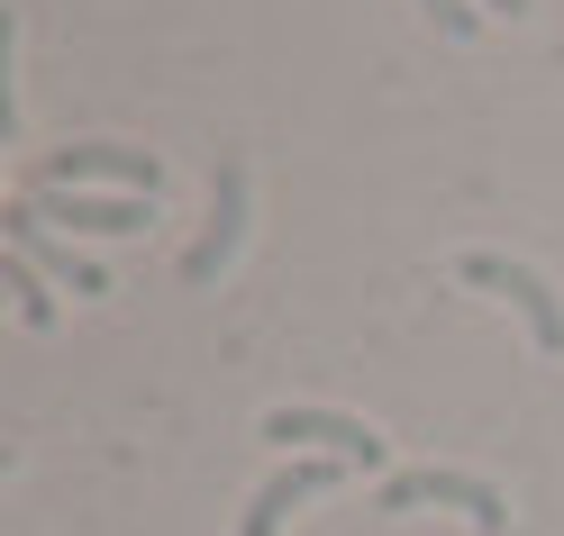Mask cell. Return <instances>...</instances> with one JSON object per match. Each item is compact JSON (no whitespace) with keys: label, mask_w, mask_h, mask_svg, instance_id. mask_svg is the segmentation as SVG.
Wrapping results in <instances>:
<instances>
[{"label":"cell","mask_w":564,"mask_h":536,"mask_svg":"<svg viewBox=\"0 0 564 536\" xmlns=\"http://www.w3.org/2000/svg\"><path fill=\"white\" fill-rule=\"evenodd\" d=\"M465 510L482 536H510V500L491 491L482 473H455V463H401V473H382V491H373V510L382 518H401V510Z\"/></svg>","instance_id":"cell-1"},{"label":"cell","mask_w":564,"mask_h":536,"mask_svg":"<svg viewBox=\"0 0 564 536\" xmlns=\"http://www.w3.org/2000/svg\"><path fill=\"white\" fill-rule=\"evenodd\" d=\"M28 192H137V200H155L164 164L147 146H55L37 173H28Z\"/></svg>","instance_id":"cell-2"},{"label":"cell","mask_w":564,"mask_h":536,"mask_svg":"<svg viewBox=\"0 0 564 536\" xmlns=\"http://www.w3.org/2000/svg\"><path fill=\"white\" fill-rule=\"evenodd\" d=\"M256 437L282 446V455H328V463H346V473H373V463L392 455L365 418H346V409H264Z\"/></svg>","instance_id":"cell-3"},{"label":"cell","mask_w":564,"mask_h":536,"mask_svg":"<svg viewBox=\"0 0 564 536\" xmlns=\"http://www.w3.org/2000/svg\"><path fill=\"white\" fill-rule=\"evenodd\" d=\"M455 273L474 282V292H501L519 318H528V337H538V354H564V300H555V282L538 264H519V255H455Z\"/></svg>","instance_id":"cell-4"},{"label":"cell","mask_w":564,"mask_h":536,"mask_svg":"<svg viewBox=\"0 0 564 536\" xmlns=\"http://www.w3.org/2000/svg\"><path fill=\"white\" fill-rule=\"evenodd\" d=\"M0 228H10V245H19V255L37 264L46 282H55V292H83V300H100V292H110V273H100L74 237H55V228L37 219V200H10V219H0Z\"/></svg>","instance_id":"cell-5"},{"label":"cell","mask_w":564,"mask_h":536,"mask_svg":"<svg viewBox=\"0 0 564 536\" xmlns=\"http://www.w3.org/2000/svg\"><path fill=\"white\" fill-rule=\"evenodd\" d=\"M246 209H256V183H246V164H219V183H209V228L192 237L183 282H219V273H228L237 237H246Z\"/></svg>","instance_id":"cell-6"},{"label":"cell","mask_w":564,"mask_h":536,"mask_svg":"<svg viewBox=\"0 0 564 536\" xmlns=\"http://www.w3.org/2000/svg\"><path fill=\"white\" fill-rule=\"evenodd\" d=\"M346 482V463H328V455H292L282 473L246 500V518H237V536H282V518L301 510V500H319V491H337Z\"/></svg>","instance_id":"cell-7"},{"label":"cell","mask_w":564,"mask_h":536,"mask_svg":"<svg viewBox=\"0 0 564 536\" xmlns=\"http://www.w3.org/2000/svg\"><path fill=\"white\" fill-rule=\"evenodd\" d=\"M37 200V219H64V237H137V228H155L147 209L155 200H137V192H28Z\"/></svg>","instance_id":"cell-8"},{"label":"cell","mask_w":564,"mask_h":536,"mask_svg":"<svg viewBox=\"0 0 564 536\" xmlns=\"http://www.w3.org/2000/svg\"><path fill=\"white\" fill-rule=\"evenodd\" d=\"M0 282H10V309H19V328H55V282H46L37 264H28L19 245H10V264H0Z\"/></svg>","instance_id":"cell-9"},{"label":"cell","mask_w":564,"mask_h":536,"mask_svg":"<svg viewBox=\"0 0 564 536\" xmlns=\"http://www.w3.org/2000/svg\"><path fill=\"white\" fill-rule=\"evenodd\" d=\"M419 10H429V28H437V37H474V28H482V10H474V0H419Z\"/></svg>","instance_id":"cell-10"},{"label":"cell","mask_w":564,"mask_h":536,"mask_svg":"<svg viewBox=\"0 0 564 536\" xmlns=\"http://www.w3.org/2000/svg\"><path fill=\"white\" fill-rule=\"evenodd\" d=\"M474 10H482V19H528L538 0H474Z\"/></svg>","instance_id":"cell-11"}]
</instances>
